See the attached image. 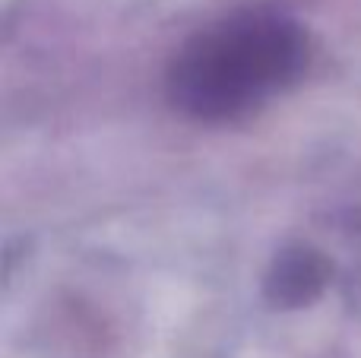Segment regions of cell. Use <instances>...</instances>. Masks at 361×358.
Returning <instances> with one entry per match:
<instances>
[{
  "instance_id": "1",
  "label": "cell",
  "mask_w": 361,
  "mask_h": 358,
  "mask_svg": "<svg viewBox=\"0 0 361 358\" xmlns=\"http://www.w3.org/2000/svg\"><path fill=\"white\" fill-rule=\"evenodd\" d=\"M307 38L276 13H238L193 35L169 70V99L200 121L250 111L305 70Z\"/></svg>"
},
{
  "instance_id": "2",
  "label": "cell",
  "mask_w": 361,
  "mask_h": 358,
  "mask_svg": "<svg viewBox=\"0 0 361 358\" xmlns=\"http://www.w3.org/2000/svg\"><path fill=\"white\" fill-rule=\"evenodd\" d=\"M320 283V270L311 257H295L279 270V295L282 298H307Z\"/></svg>"
}]
</instances>
